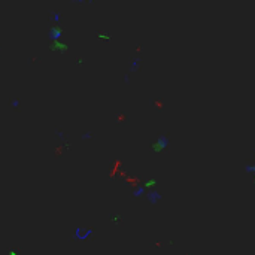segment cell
<instances>
[{
    "label": "cell",
    "mask_w": 255,
    "mask_h": 255,
    "mask_svg": "<svg viewBox=\"0 0 255 255\" xmlns=\"http://www.w3.org/2000/svg\"><path fill=\"white\" fill-rule=\"evenodd\" d=\"M145 192V187H139V188H136L134 191H133V195L134 197H139V195H142Z\"/></svg>",
    "instance_id": "3957f363"
},
{
    "label": "cell",
    "mask_w": 255,
    "mask_h": 255,
    "mask_svg": "<svg viewBox=\"0 0 255 255\" xmlns=\"http://www.w3.org/2000/svg\"><path fill=\"white\" fill-rule=\"evenodd\" d=\"M161 198H163V197H161V194H160L158 191H149L148 195H146V200H148V203H151V205H157Z\"/></svg>",
    "instance_id": "7a4b0ae2"
},
{
    "label": "cell",
    "mask_w": 255,
    "mask_h": 255,
    "mask_svg": "<svg viewBox=\"0 0 255 255\" xmlns=\"http://www.w3.org/2000/svg\"><path fill=\"white\" fill-rule=\"evenodd\" d=\"M54 49H60V51H66V45H61V43H54Z\"/></svg>",
    "instance_id": "5b68a950"
},
{
    "label": "cell",
    "mask_w": 255,
    "mask_h": 255,
    "mask_svg": "<svg viewBox=\"0 0 255 255\" xmlns=\"http://www.w3.org/2000/svg\"><path fill=\"white\" fill-rule=\"evenodd\" d=\"M167 146H169V139H167L166 136H158L157 140L152 145V149H154L155 152H161V151H164Z\"/></svg>",
    "instance_id": "6da1fadb"
},
{
    "label": "cell",
    "mask_w": 255,
    "mask_h": 255,
    "mask_svg": "<svg viewBox=\"0 0 255 255\" xmlns=\"http://www.w3.org/2000/svg\"><path fill=\"white\" fill-rule=\"evenodd\" d=\"M154 185H157V179H149V181L145 182V188H151Z\"/></svg>",
    "instance_id": "277c9868"
},
{
    "label": "cell",
    "mask_w": 255,
    "mask_h": 255,
    "mask_svg": "<svg viewBox=\"0 0 255 255\" xmlns=\"http://www.w3.org/2000/svg\"><path fill=\"white\" fill-rule=\"evenodd\" d=\"M98 37H101V39H109L108 34H98Z\"/></svg>",
    "instance_id": "8992f818"
}]
</instances>
